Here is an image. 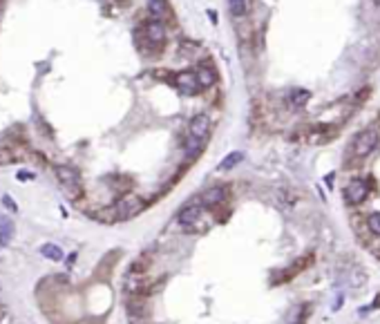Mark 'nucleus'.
I'll return each instance as SVG.
<instances>
[{"label": "nucleus", "mask_w": 380, "mask_h": 324, "mask_svg": "<svg viewBox=\"0 0 380 324\" xmlns=\"http://www.w3.org/2000/svg\"><path fill=\"white\" fill-rule=\"evenodd\" d=\"M197 78H199V85L201 88H213L215 85V72L208 68H201L199 72H197Z\"/></svg>", "instance_id": "nucleus-14"}, {"label": "nucleus", "mask_w": 380, "mask_h": 324, "mask_svg": "<svg viewBox=\"0 0 380 324\" xmlns=\"http://www.w3.org/2000/svg\"><path fill=\"white\" fill-rule=\"evenodd\" d=\"M175 85L186 94H197V90L201 88L199 78H197V72H179V74H175Z\"/></svg>", "instance_id": "nucleus-5"}, {"label": "nucleus", "mask_w": 380, "mask_h": 324, "mask_svg": "<svg viewBox=\"0 0 380 324\" xmlns=\"http://www.w3.org/2000/svg\"><path fill=\"white\" fill-rule=\"evenodd\" d=\"M208 16H210V18H213V22H217V14H215V12H213V9H208Z\"/></svg>", "instance_id": "nucleus-21"}, {"label": "nucleus", "mask_w": 380, "mask_h": 324, "mask_svg": "<svg viewBox=\"0 0 380 324\" xmlns=\"http://www.w3.org/2000/svg\"><path fill=\"white\" fill-rule=\"evenodd\" d=\"M208 132H210V118L206 116V114H197V116H192L190 126H188V136L190 139H197L204 144L206 139H208Z\"/></svg>", "instance_id": "nucleus-3"}, {"label": "nucleus", "mask_w": 380, "mask_h": 324, "mask_svg": "<svg viewBox=\"0 0 380 324\" xmlns=\"http://www.w3.org/2000/svg\"><path fill=\"white\" fill-rule=\"evenodd\" d=\"M143 206H146V204H143L141 197H137V194H126L123 199L117 202L114 215H117V219H132L143 210Z\"/></svg>", "instance_id": "nucleus-2"}, {"label": "nucleus", "mask_w": 380, "mask_h": 324, "mask_svg": "<svg viewBox=\"0 0 380 324\" xmlns=\"http://www.w3.org/2000/svg\"><path fill=\"white\" fill-rule=\"evenodd\" d=\"M244 159V152H230L228 156L219 164V170H230V168H235V166L239 164V161Z\"/></svg>", "instance_id": "nucleus-15"}, {"label": "nucleus", "mask_w": 380, "mask_h": 324, "mask_svg": "<svg viewBox=\"0 0 380 324\" xmlns=\"http://www.w3.org/2000/svg\"><path fill=\"white\" fill-rule=\"evenodd\" d=\"M7 161H12V152L0 150V164H7Z\"/></svg>", "instance_id": "nucleus-20"}, {"label": "nucleus", "mask_w": 380, "mask_h": 324, "mask_svg": "<svg viewBox=\"0 0 380 324\" xmlns=\"http://www.w3.org/2000/svg\"><path fill=\"white\" fill-rule=\"evenodd\" d=\"M148 12H150V16L155 18V20H163V18H168L166 0H150V2H148Z\"/></svg>", "instance_id": "nucleus-11"}, {"label": "nucleus", "mask_w": 380, "mask_h": 324, "mask_svg": "<svg viewBox=\"0 0 380 324\" xmlns=\"http://www.w3.org/2000/svg\"><path fill=\"white\" fill-rule=\"evenodd\" d=\"M378 144H380V132L376 128H367V130H362L353 139V156L364 159V156H369L373 150H376Z\"/></svg>", "instance_id": "nucleus-1"}, {"label": "nucleus", "mask_w": 380, "mask_h": 324, "mask_svg": "<svg viewBox=\"0 0 380 324\" xmlns=\"http://www.w3.org/2000/svg\"><path fill=\"white\" fill-rule=\"evenodd\" d=\"M3 204H5V208H9V210H12V212H16V210H18L16 202H14V199L9 197V194H5V197H3Z\"/></svg>", "instance_id": "nucleus-18"}, {"label": "nucleus", "mask_w": 380, "mask_h": 324, "mask_svg": "<svg viewBox=\"0 0 380 324\" xmlns=\"http://www.w3.org/2000/svg\"><path fill=\"white\" fill-rule=\"evenodd\" d=\"M224 199H226V188L224 186H213V188H208L204 194H201V204L208 206V208L219 206Z\"/></svg>", "instance_id": "nucleus-9"}, {"label": "nucleus", "mask_w": 380, "mask_h": 324, "mask_svg": "<svg viewBox=\"0 0 380 324\" xmlns=\"http://www.w3.org/2000/svg\"><path fill=\"white\" fill-rule=\"evenodd\" d=\"M56 177L72 192H79V172L70 166H56Z\"/></svg>", "instance_id": "nucleus-6"}, {"label": "nucleus", "mask_w": 380, "mask_h": 324, "mask_svg": "<svg viewBox=\"0 0 380 324\" xmlns=\"http://www.w3.org/2000/svg\"><path fill=\"white\" fill-rule=\"evenodd\" d=\"M16 177H18V181H32L34 177H36V174L30 172V170H21V172L16 174Z\"/></svg>", "instance_id": "nucleus-19"}, {"label": "nucleus", "mask_w": 380, "mask_h": 324, "mask_svg": "<svg viewBox=\"0 0 380 324\" xmlns=\"http://www.w3.org/2000/svg\"><path fill=\"white\" fill-rule=\"evenodd\" d=\"M146 38L152 45H163L166 42V27L161 20H150L146 25Z\"/></svg>", "instance_id": "nucleus-8"}, {"label": "nucleus", "mask_w": 380, "mask_h": 324, "mask_svg": "<svg viewBox=\"0 0 380 324\" xmlns=\"http://www.w3.org/2000/svg\"><path fill=\"white\" fill-rule=\"evenodd\" d=\"M373 306H380V295L376 298V302H373Z\"/></svg>", "instance_id": "nucleus-22"}, {"label": "nucleus", "mask_w": 380, "mask_h": 324, "mask_svg": "<svg viewBox=\"0 0 380 324\" xmlns=\"http://www.w3.org/2000/svg\"><path fill=\"white\" fill-rule=\"evenodd\" d=\"M41 255L47 257V260H52V262L63 260V250H61V246H56V244H43L41 246Z\"/></svg>", "instance_id": "nucleus-12"}, {"label": "nucleus", "mask_w": 380, "mask_h": 324, "mask_svg": "<svg viewBox=\"0 0 380 324\" xmlns=\"http://www.w3.org/2000/svg\"><path fill=\"white\" fill-rule=\"evenodd\" d=\"M311 98V92H306V90H293L291 92V106L293 108H302L306 106Z\"/></svg>", "instance_id": "nucleus-13"}, {"label": "nucleus", "mask_w": 380, "mask_h": 324, "mask_svg": "<svg viewBox=\"0 0 380 324\" xmlns=\"http://www.w3.org/2000/svg\"><path fill=\"white\" fill-rule=\"evenodd\" d=\"M228 9L235 18H239L246 14V2H244V0H228Z\"/></svg>", "instance_id": "nucleus-16"}, {"label": "nucleus", "mask_w": 380, "mask_h": 324, "mask_svg": "<svg viewBox=\"0 0 380 324\" xmlns=\"http://www.w3.org/2000/svg\"><path fill=\"white\" fill-rule=\"evenodd\" d=\"M367 192H369L367 181L364 179H351L347 184V188H344V199H347L349 204H360V202H364Z\"/></svg>", "instance_id": "nucleus-4"}, {"label": "nucleus", "mask_w": 380, "mask_h": 324, "mask_svg": "<svg viewBox=\"0 0 380 324\" xmlns=\"http://www.w3.org/2000/svg\"><path fill=\"white\" fill-rule=\"evenodd\" d=\"M201 206L204 204H188V206H184L179 210V224L184 228H192L197 222H199V217H201Z\"/></svg>", "instance_id": "nucleus-7"}, {"label": "nucleus", "mask_w": 380, "mask_h": 324, "mask_svg": "<svg viewBox=\"0 0 380 324\" xmlns=\"http://www.w3.org/2000/svg\"><path fill=\"white\" fill-rule=\"evenodd\" d=\"M367 228L373 235H380V212H371V215L367 217Z\"/></svg>", "instance_id": "nucleus-17"}, {"label": "nucleus", "mask_w": 380, "mask_h": 324, "mask_svg": "<svg viewBox=\"0 0 380 324\" xmlns=\"http://www.w3.org/2000/svg\"><path fill=\"white\" fill-rule=\"evenodd\" d=\"M14 237V222L7 215H0V246H7Z\"/></svg>", "instance_id": "nucleus-10"}]
</instances>
